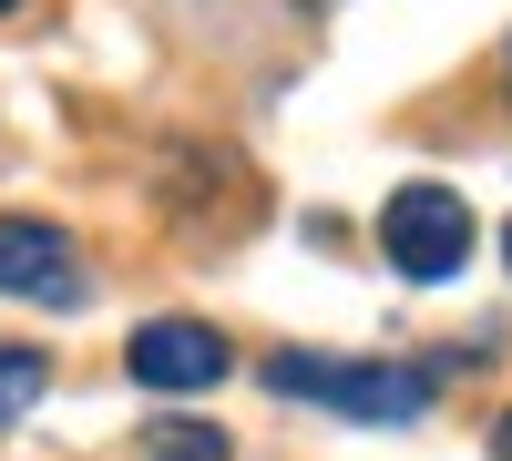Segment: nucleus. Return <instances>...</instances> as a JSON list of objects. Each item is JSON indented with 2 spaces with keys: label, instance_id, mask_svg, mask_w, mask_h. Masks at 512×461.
Listing matches in <instances>:
<instances>
[{
  "label": "nucleus",
  "instance_id": "nucleus-1",
  "mask_svg": "<svg viewBox=\"0 0 512 461\" xmlns=\"http://www.w3.org/2000/svg\"><path fill=\"white\" fill-rule=\"evenodd\" d=\"M267 390L277 400H318L359 431H390L431 410V369H400V359H308V349H277L267 359Z\"/></svg>",
  "mask_w": 512,
  "mask_h": 461
},
{
  "label": "nucleus",
  "instance_id": "nucleus-7",
  "mask_svg": "<svg viewBox=\"0 0 512 461\" xmlns=\"http://www.w3.org/2000/svg\"><path fill=\"white\" fill-rule=\"evenodd\" d=\"M492 461H512V421H502V431H492Z\"/></svg>",
  "mask_w": 512,
  "mask_h": 461
},
{
  "label": "nucleus",
  "instance_id": "nucleus-3",
  "mask_svg": "<svg viewBox=\"0 0 512 461\" xmlns=\"http://www.w3.org/2000/svg\"><path fill=\"white\" fill-rule=\"evenodd\" d=\"M0 298H31V308H82L93 277H82L72 236L52 216H0Z\"/></svg>",
  "mask_w": 512,
  "mask_h": 461
},
{
  "label": "nucleus",
  "instance_id": "nucleus-8",
  "mask_svg": "<svg viewBox=\"0 0 512 461\" xmlns=\"http://www.w3.org/2000/svg\"><path fill=\"white\" fill-rule=\"evenodd\" d=\"M502 267H512V226H502Z\"/></svg>",
  "mask_w": 512,
  "mask_h": 461
},
{
  "label": "nucleus",
  "instance_id": "nucleus-5",
  "mask_svg": "<svg viewBox=\"0 0 512 461\" xmlns=\"http://www.w3.org/2000/svg\"><path fill=\"white\" fill-rule=\"evenodd\" d=\"M41 390H52V359H41L31 339H0V431H11V421H31V410H41Z\"/></svg>",
  "mask_w": 512,
  "mask_h": 461
},
{
  "label": "nucleus",
  "instance_id": "nucleus-4",
  "mask_svg": "<svg viewBox=\"0 0 512 461\" xmlns=\"http://www.w3.org/2000/svg\"><path fill=\"white\" fill-rule=\"evenodd\" d=\"M123 369H134L144 390H216L226 369H236V349L205 318H144L134 339H123Z\"/></svg>",
  "mask_w": 512,
  "mask_h": 461
},
{
  "label": "nucleus",
  "instance_id": "nucleus-2",
  "mask_svg": "<svg viewBox=\"0 0 512 461\" xmlns=\"http://www.w3.org/2000/svg\"><path fill=\"white\" fill-rule=\"evenodd\" d=\"M379 257H390L410 287L461 277V257H472V205H461L451 185H400L390 205H379Z\"/></svg>",
  "mask_w": 512,
  "mask_h": 461
},
{
  "label": "nucleus",
  "instance_id": "nucleus-6",
  "mask_svg": "<svg viewBox=\"0 0 512 461\" xmlns=\"http://www.w3.org/2000/svg\"><path fill=\"white\" fill-rule=\"evenodd\" d=\"M134 461H236V441H226L216 421H144Z\"/></svg>",
  "mask_w": 512,
  "mask_h": 461
},
{
  "label": "nucleus",
  "instance_id": "nucleus-9",
  "mask_svg": "<svg viewBox=\"0 0 512 461\" xmlns=\"http://www.w3.org/2000/svg\"><path fill=\"white\" fill-rule=\"evenodd\" d=\"M0 11H21V0H0Z\"/></svg>",
  "mask_w": 512,
  "mask_h": 461
}]
</instances>
